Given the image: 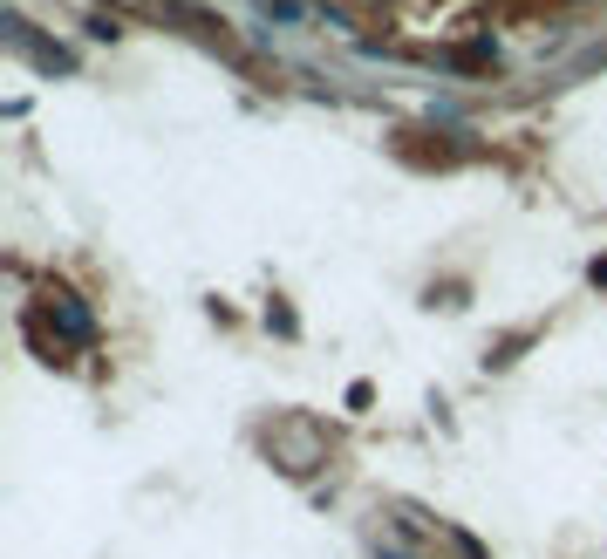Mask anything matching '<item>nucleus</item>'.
I'll use <instances>...</instances> for the list:
<instances>
[{
	"instance_id": "obj_1",
	"label": "nucleus",
	"mask_w": 607,
	"mask_h": 559,
	"mask_svg": "<svg viewBox=\"0 0 607 559\" xmlns=\"http://www.w3.org/2000/svg\"><path fill=\"white\" fill-rule=\"evenodd\" d=\"M48 300H55V321L69 328V341H96V321H89V314H82L69 294H48Z\"/></svg>"
},
{
	"instance_id": "obj_2",
	"label": "nucleus",
	"mask_w": 607,
	"mask_h": 559,
	"mask_svg": "<svg viewBox=\"0 0 607 559\" xmlns=\"http://www.w3.org/2000/svg\"><path fill=\"white\" fill-rule=\"evenodd\" d=\"M266 328H273V335H301V321H294V307H287V300H266Z\"/></svg>"
},
{
	"instance_id": "obj_3",
	"label": "nucleus",
	"mask_w": 607,
	"mask_h": 559,
	"mask_svg": "<svg viewBox=\"0 0 607 559\" xmlns=\"http://www.w3.org/2000/svg\"><path fill=\"white\" fill-rule=\"evenodd\" d=\"M451 62H457V69H492V62H498V48H485V41H471V48H457Z\"/></svg>"
},
{
	"instance_id": "obj_4",
	"label": "nucleus",
	"mask_w": 607,
	"mask_h": 559,
	"mask_svg": "<svg viewBox=\"0 0 607 559\" xmlns=\"http://www.w3.org/2000/svg\"><path fill=\"white\" fill-rule=\"evenodd\" d=\"M89 41H116V21H110V14H89Z\"/></svg>"
},
{
	"instance_id": "obj_5",
	"label": "nucleus",
	"mask_w": 607,
	"mask_h": 559,
	"mask_svg": "<svg viewBox=\"0 0 607 559\" xmlns=\"http://www.w3.org/2000/svg\"><path fill=\"white\" fill-rule=\"evenodd\" d=\"M587 280H594V287H607V260H594V266H587Z\"/></svg>"
}]
</instances>
